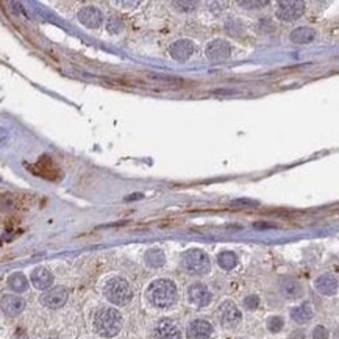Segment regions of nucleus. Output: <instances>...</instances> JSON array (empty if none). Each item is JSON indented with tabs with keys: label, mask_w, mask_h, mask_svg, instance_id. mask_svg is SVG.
<instances>
[{
	"label": "nucleus",
	"mask_w": 339,
	"mask_h": 339,
	"mask_svg": "<svg viewBox=\"0 0 339 339\" xmlns=\"http://www.w3.org/2000/svg\"><path fill=\"white\" fill-rule=\"evenodd\" d=\"M316 288L319 292H322L324 296H333L338 292V278L332 274L321 275L316 280Z\"/></svg>",
	"instance_id": "17"
},
{
	"label": "nucleus",
	"mask_w": 339,
	"mask_h": 339,
	"mask_svg": "<svg viewBox=\"0 0 339 339\" xmlns=\"http://www.w3.org/2000/svg\"><path fill=\"white\" fill-rule=\"evenodd\" d=\"M258 305H260L258 296H249V297L244 299V307L247 310H256V308H258Z\"/></svg>",
	"instance_id": "26"
},
{
	"label": "nucleus",
	"mask_w": 339,
	"mask_h": 339,
	"mask_svg": "<svg viewBox=\"0 0 339 339\" xmlns=\"http://www.w3.org/2000/svg\"><path fill=\"white\" fill-rule=\"evenodd\" d=\"M67 289L63 288V286H56V288H52L49 291H45L44 294L41 296V303L44 307L47 308H61L66 300H67Z\"/></svg>",
	"instance_id": "7"
},
{
	"label": "nucleus",
	"mask_w": 339,
	"mask_h": 339,
	"mask_svg": "<svg viewBox=\"0 0 339 339\" xmlns=\"http://www.w3.org/2000/svg\"><path fill=\"white\" fill-rule=\"evenodd\" d=\"M280 291L286 299H297L302 296V286L294 278H283L280 282Z\"/></svg>",
	"instance_id": "18"
},
{
	"label": "nucleus",
	"mask_w": 339,
	"mask_h": 339,
	"mask_svg": "<svg viewBox=\"0 0 339 339\" xmlns=\"http://www.w3.org/2000/svg\"><path fill=\"white\" fill-rule=\"evenodd\" d=\"M183 266L186 271L194 275H205L211 267L208 255L198 249H191L183 255Z\"/></svg>",
	"instance_id": "4"
},
{
	"label": "nucleus",
	"mask_w": 339,
	"mask_h": 339,
	"mask_svg": "<svg viewBox=\"0 0 339 339\" xmlns=\"http://www.w3.org/2000/svg\"><path fill=\"white\" fill-rule=\"evenodd\" d=\"M78 20L88 28H97L100 27L103 16L100 13V9L96 6H86L78 13Z\"/></svg>",
	"instance_id": "12"
},
{
	"label": "nucleus",
	"mask_w": 339,
	"mask_h": 339,
	"mask_svg": "<svg viewBox=\"0 0 339 339\" xmlns=\"http://www.w3.org/2000/svg\"><path fill=\"white\" fill-rule=\"evenodd\" d=\"M31 283L36 289H49L53 283V275L45 267H36L31 272Z\"/></svg>",
	"instance_id": "16"
},
{
	"label": "nucleus",
	"mask_w": 339,
	"mask_h": 339,
	"mask_svg": "<svg viewBox=\"0 0 339 339\" xmlns=\"http://www.w3.org/2000/svg\"><path fill=\"white\" fill-rule=\"evenodd\" d=\"M239 5L244 8H263L269 5V2H266V0H263V2H249V0H244V2H239Z\"/></svg>",
	"instance_id": "28"
},
{
	"label": "nucleus",
	"mask_w": 339,
	"mask_h": 339,
	"mask_svg": "<svg viewBox=\"0 0 339 339\" xmlns=\"http://www.w3.org/2000/svg\"><path fill=\"white\" fill-rule=\"evenodd\" d=\"M147 299L157 308H169L177 300V288L170 280H157L149 286Z\"/></svg>",
	"instance_id": "1"
},
{
	"label": "nucleus",
	"mask_w": 339,
	"mask_h": 339,
	"mask_svg": "<svg viewBox=\"0 0 339 339\" xmlns=\"http://www.w3.org/2000/svg\"><path fill=\"white\" fill-rule=\"evenodd\" d=\"M30 169H31L33 173L39 175V177H42L45 180L55 181V180H58V178L61 177L60 168H58L56 163L50 157H47V155L41 157L36 163H34L33 166H30Z\"/></svg>",
	"instance_id": "5"
},
{
	"label": "nucleus",
	"mask_w": 339,
	"mask_h": 339,
	"mask_svg": "<svg viewBox=\"0 0 339 339\" xmlns=\"http://www.w3.org/2000/svg\"><path fill=\"white\" fill-rule=\"evenodd\" d=\"M217 261H219V266L222 269H227V271H230V269H233L236 266L238 258H236V255L233 252H222L217 256Z\"/></svg>",
	"instance_id": "23"
},
{
	"label": "nucleus",
	"mask_w": 339,
	"mask_h": 339,
	"mask_svg": "<svg viewBox=\"0 0 339 339\" xmlns=\"http://www.w3.org/2000/svg\"><path fill=\"white\" fill-rule=\"evenodd\" d=\"M327 338H329V330H327L325 327L319 325L313 330V339H327Z\"/></svg>",
	"instance_id": "27"
},
{
	"label": "nucleus",
	"mask_w": 339,
	"mask_h": 339,
	"mask_svg": "<svg viewBox=\"0 0 339 339\" xmlns=\"http://www.w3.org/2000/svg\"><path fill=\"white\" fill-rule=\"evenodd\" d=\"M157 335L160 339H180L181 332L178 325L170 319H163L157 325Z\"/></svg>",
	"instance_id": "15"
},
{
	"label": "nucleus",
	"mask_w": 339,
	"mask_h": 339,
	"mask_svg": "<svg viewBox=\"0 0 339 339\" xmlns=\"http://www.w3.org/2000/svg\"><path fill=\"white\" fill-rule=\"evenodd\" d=\"M219 316H220V322L225 329H233V327H236L241 321V313L233 302H225L219 310Z\"/></svg>",
	"instance_id": "9"
},
{
	"label": "nucleus",
	"mask_w": 339,
	"mask_h": 339,
	"mask_svg": "<svg viewBox=\"0 0 339 339\" xmlns=\"http://www.w3.org/2000/svg\"><path fill=\"white\" fill-rule=\"evenodd\" d=\"M283 325H285L283 319H282V318H277V316H275V318H271V319H269V322H267L269 330H271L272 333H278V332H282Z\"/></svg>",
	"instance_id": "25"
},
{
	"label": "nucleus",
	"mask_w": 339,
	"mask_h": 339,
	"mask_svg": "<svg viewBox=\"0 0 339 339\" xmlns=\"http://www.w3.org/2000/svg\"><path fill=\"white\" fill-rule=\"evenodd\" d=\"M175 5H177V6H184L183 9H192L194 6H195V3H186V2H177V3H175Z\"/></svg>",
	"instance_id": "29"
},
{
	"label": "nucleus",
	"mask_w": 339,
	"mask_h": 339,
	"mask_svg": "<svg viewBox=\"0 0 339 339\" xmlns=\"http://www.w3.org/2000/svg\"><path fill=\"white\" fill-rule=\"evenodd\" d=\"M8 286L14 292H24L28 288V282H27L24 274L17 272V274H13L8 278Z\"/></svg>",
	"instance_id": "22"
},
{
	"label": "nucleus",
	"mask_w": 339,
	"mask_h": 339,
	"mask_svg": "<svg viewBox=\"0 0 339 339\" xmlns=\"http://www.w3.org/2000/svg\"><path fill=\"white\" fill-rule=\"evenodd\" d=\"M166 261V256H165V252L160 250V249H150L147 250L146 253V263L150 266V267H161L163 264H165Z\"/></svg>",
	"instance_id": "21"
},
{
	"label": "nucleus",
	"mask_w": 339,
	"mask_h": 339,
	"mask_svg": "<svg viewBox=\"0 0 339 339\" xmlns=\"http://www.w3.org/2000/svg\"><path fill=\"white\" fill-rule=\"evenodd\" d=\"M291 318L297 324H307L308 321L313 319V310L310 305H300L291 311Z\"/></svg>",
	"instance_id": "20"
},
{
	"label": "nucleus",
	"mask_w": 339,
	"mask_h": 339,
	"mask_svg": "<svg viewBox=\"0 0 339 339\" xmlns=\"http://www.w3.org/2000/svg\"><path fill=\"white\" fill-rule=\"evenodd\" d=\"M0 308L8 316H19L25 308V302L17 296H5L0 300Z\"/></svg>",
	"instance_id": "14"
},
{
	"label": "nucleus",
	"mask_w": 339,
	"mask_h": 339,
	"mask_svg": "<svg viewBox=\"0 0 339 339\" xmlns=\"http://www.w3.org/2000/svg\"><path fill=\"white\" fill-rule=\"evenodd\" d=\"M188 294H189V300L194 303V305H197V307H206L208 303L211 302V299H213L211 291H209L202 283L192 285L189 288V291H188Z\"/></svg>",
	"instance_id": "11"
},
{
	"label": "nucleus",
	"mask_w": 339,
	"mask_h": 339,
	"mask_svg": "<svg viewBox=\"0 0 339 339\" xmlns=\"http://www.w3.org/2000/svg\"><path fill=\"white\" fill-rule=\"evenodd\" d=\"M105 297H107L113 305L124 307L132 300L133 291L127 280L116 277V278H111L110 282L105 285Z\"/></svg>",
	"instance_id": "3"
},
{
	"label": "nucleus",
	"mask_w": 339,
	"mask_h": 339,
	"mask_svg": "<svg viewBox=\"0 0 339 339\" xmlns=\"http://www.w3.org/2000/svg\"><path fill=\"white\" fill-rule=\"evenodd\" d=\"M195 47H194V42L189 39H180V41H175L170 45V55L172 58L178 61H184L188 60V58L194 53Z\"/></svg>",
	"instance_id": "13"
},
{
	"label": "nucleus",
	"mask_w": 339,
	"mask_h": 339,
	"mask_svg": "<svg viewBox=\"0 0 339 339\" xmlns=\"http://www.w3.org/2000/svg\"><path fill=\"white\" fill-rule=\"evenodd\" d=\"M292 336H294L292 339H303V333H302V332H297V333H294Z\"/></svg>",
	"instance_id": "30"
},
{
	"label": "nucleus",
	"mask_w": 339,
	"mask_h": 339,
	"mask_svg": "<svg viewBox=\"0 0 339 339\" xmlns=\"http://www.w3.org/2000/svg\"><path fill=\"white\" fill-rule=\"evenodd\" d=\"M186 336L188 339H211L213 325L203 319H195L186 329Z\"/></svg>",
	"instance_id": "8"
},
{
	"label": "nucleus",
	"mask_w": 339,
	"mask_h": 339,
	"mask_svg": "<svg viewBox=\"0 0 339 339\" xmlns=\"http://www.w3.org/2000/svg\"><path fill=\"white\" fill-rule=\"evenodd\" d=\"M107 30H108L110 33H113V34L119 33V31L124 30V22L121 20V17L113 16V17H110L108 22H107Z\"/></svg>",
	"instance_id": "24"
},
{
	"label": "nucleus",
	"mask_w": 339,
	"mask_h": 339,
	"mask_svg": "<svg viewBox=\"0 0 339 339\" xmlns=\"http://www.w3.org/2000/svg\"><path fill=\"white\" fill-rule=\"evenodd\" d=\"M122 329V316L114 308H100L94 316V330L102 338H114Z\"/></svg>",
	"instance_id": "2"
},
{
	"label": "nucleus",
	"mask_w": 339,
	"mask_h": 339,
	"mask_svg": "<svg viewBox=\"0 0 339 339\" xmlns=\"http://www.w3.org/2000/svg\"><path fill=\"white\" fill-rule=\"evenodd\" d=\"M303 13H305V3L299 0H289V2H280L277 8V17L285 22L297 20Z\"/></svg>",
	"instance_id": "6"
},
{
	"label": "nucleus",
	"mask_w": 339,
	"mask_h": 339,
	"mask_svg": "<svg viewBox=\"0 0 339 339\" xmlns=\"http://www.w3.org/2000/svg\"><path fill=\"white\" fill-rule=\"evenodd\" d=\"M231 53V45L224 39H216L208 45L206 55L211 61H225Z\"/></svg>",
	"instance_id": "10"
},
{
	"label": "nucleus",
	"mask_w": 339,
	"mask_h": 339,
	"mask_svg": "<svg viewBox=\"0 0 339 339\" xmlns=\"http://www.w3.org/2000/svg\"><path fill=\"white\" fill-rule=\"evenodd\" d=\"M316 36V31L308 27H299L291 31V41L296 44H307L311 42Z\"/></svg>",
	"instance_id": "19"
}]
</instances>
